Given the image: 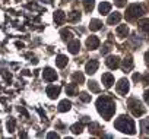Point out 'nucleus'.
Here are the masks:
<instances>
[{"mask_svg": "<svg viewBox=\"0 0 149 139\" xmlns=\"http://www.w3.org/2000/svg\"><path fill=\"white\" fill-rule=\"evenodd\" d=\"M84 5H85V10H86V12H91V10L94 9L95 0H84Z\"/></svg>", "mask_w": 149, "mask_h": 139, "instance_id": "412c9836", "label": "nucleus"}, {"mask_svg": "<svg viewBox=\"0 0 149 139\" xmlns=\"http://www.w3.org/2000/svg\"><path fill=\"white\" fill-rule=\"evenodd\" d=\"M79 97H81V100H82L84 103H88V101H91V95H88L86 92H82Z\"/></svg>", "mask_w": 149, "mask_h": 139, "instance_id": "393cba45", "label": "nucleus"}, {"mask_svg": "<svg viewBox=\"0 0 149 139\" xmlns=\"http://www.w3.org/2000/svg\"><path fill=\"white\" fill-rule=\"evenodd\" d=\"M101 27H102V22H101V21H98V19H91V22H89V28H91L92 31H98Z\"/></svg>", "mask_w": 149, "mask_h": 139, "instance_id": "f3484780", "label": "nucleus"}, {"mask_svg": "<svg viewBox=\"0 0 149 139\" xmlns=\"http://www.w3.org/2000/svg\"><path fill=\"white\" fill-rule=\"evenodd\" d=\"M140 28L149 35V19H145V21H142L140 22Z\"/></svg>", "mask_w": 149, "mask_h": 139, "instance_id": "4be33fe9", "label": "nucleus"}, {"mask_svg": "<svg viewBox=\"0 0 149 139\" xmlns=\"http://www.w3.org/2000/svg\"><path fill=\"white\" fill-rule=\"evenodd\" d=\"M56 64H57L58 67H64V66L67 64V57L63 56V54L57 56V59H56Z\"/></svg>", "mask_w": 149, "mask_h": 139, "instance_id": "a211bd4d", "label": "nucleus"}, {"mask_svg": "<svg viewBox=\"0 0 149 139\" xmlns=\"http://www.w3.org/2000/svg\"><path fill=\"white\" fill-rule=\"evenodd\" d=\"M114 126L123 133H130V135L134 133V122L127 116H120L114 122Z\"/></svg>", "mask_w": 149, "mask_h": 139, "instance_id": "f03ea898", "label": "nucleus"}, {"mask_svg": "<svg viewBox=\"0 0 149 139\" xmlns=\"http://www.w3.org/2000/svg\"><path fill=\"white\" fill-rule=\"evenodd\" d=\"M97 108H98V113L104 117V119H111V116L114 114L116 111V105H114V101L110 98V97H101L98 101H97Z\"/></svg>", "mask_w": 149, "mask_h": 139, "instance_id": "f257e3e1", "label": "nucleus"}, {"mask_svg": "<svg viewBox=\"0 0 149 139\" xmlns=\"http://www.w3.org/2000/svg\"><path fill=\"white\" fill-rule=\"evenodd\" d=\"M82 129H84V126H82V124H79V123L72 126V130H73V133H81V132H82Z\"/></svg>", "mask_w": 149, "mask_h": 139, "instance_id": "b1692460", "label": "nucleus"}, {"mask_svg": "<svg viewBox=\"0 0 149 139\" xmlns=\"http://www.w3.org/2000/svg\"><path fill=\"white\" fill-rule=\"evenodd\" d=\"M132 67H133V61H132V59H130V57L124 59V60H123V69H124L126 72H129Z\"/></svg>", "mask_w": 149, "mask_h": 139, "instance_id": "6ab92c4d", "label": "nucleus"}, {"mask_svg": "<svg viewBox=\"0 0 149 139\" xmlns=\"http://www.w3.org/2000/svg\"><path fill=\"white\" fill-rule=\"evenodd\" d=\"M129 105H130V110H132V113H133L134 116H137V117H139V116H142V114L145 113V108H143V105H142V104H140L137 100H134V98L129 101Z\"/></svg>", "mask_w": 149, "mask_h": 139, "instance_id": "20e7f679", "label": "nucleus"}, {"mask_svg": "<svg viewBox=\"0 0 149 139\" xmlns=\"http://www.w3.org/2000/svg\"><path fill=\"white\" fill-rule=\"evenodd\" d=\"M48 138H58V136H57V133H50Z\"/></svg>", "mask_w": 149, "mask_h": 139, "instance_id": "72a5a7b5", "label": "nucleus"}, {"mask_svg": "<svg viewBox=\"0 0 149 139\" xmlns=\"http://www.w3.org/2000/svg\"><path fill=\"white\" fill-rule=\"evenodd\" d=\"M79 48H81V43H79L78 40L70 41V44H69V51H70L72 54H76V53L79 51Z\"/></svg>", "mask_w": 149, "mask_h": 139, "instance_id": "9d476101", "label": "nucleus"}, {"mask_svg": "<svg viewBox=\"0 0 149 139\" xmlns=\"http://www.w3.org/2000/svg\"><path fill=\"white\" fill-rule=\"evenodd\" d=\"M88 87H89V89H91L92 92H100V87H98V84H97V82L91 81V82L88 84Z\"/></svg>", "mask_w": 149, "mask_h": 139, "instance_id": "5701e85b", "label": "nucleus"}, {"mask_svg": "<svg viewBox=\"0 0 149 139\" xmlns=\"http://www.w3.org/2000/svg\"><path fill=\"white\" fill-rule=\"evenodd\" d=\"M105 63H107V66H108L110 69H117V67L120 66V59H118L117 56H110Z\"/></svg>", "mask_w": 149, "mask_h": 139, "instance_id": "0eeeda50", "label": "nucleus"}, {"mask_svg": "<svg viewBox=\"0 0 149 139\" xmlns=\"http://www.w3.org/2000/svg\"><path fill=\"white\" fill-rule=\"evenodd\" d=\"M142 15H143L142 6H139V5H132V6H129V9H127V18H129V19H136V18H140Z\"/></svg>", "mask_w": 149, "mask_h": 139, "instance_id": "7ed1b4c3", "label": "nucleus"}, {"mask_svg": "<svg viewBox=\"0 0 149 139\" xmlns=\"http://www.w3.org/2000/svg\"><path fill=\"white\" fill-rule=\"evenodd\" d=\"M110 10H111V5H110L108 2H102V3L100 5V12H101L102 15L110 13Z\"/></svg>", "mask_w": 149, "mask_h": 139, "instance_id": "dca6fc26", "label": "nucleus"}, {"mask_svg": "<svg viewBox=\"0 0 149 139\" xmlns=\"http://www.w3.org/2000/svg\"><path fill=\"white\" fill-rule=\"evenodd\" d=\"M8 129H9V132H13V129H15V120H10L8 123Z\"/></svg>", "mask_w": 149, "mask_h": 139, "instance_id": "c756f323", "label": "nucleus"}, {"mask_svg": "<svg viewBox=\"0 0 149 139\" xmlns=\"http://www.w3.org/2000/svg\"><path fill=\"white\" fill-rule=\"evenodd\" d=\"M117 34H118L120 37H126V35L129 34V28H127L126 25H120V27L117 28Z\"/></svg>", "mask_w": 149, "mask_h": 139, "instance_id": "aec40b11", "label": "nucleus"}, {"mask_svg": "<svg viewBox=\"0 0 149 139\" xmlns=\"http://www.w3.org/2000/svg\"><path fill=\"white\" fill-rule=\"evenodd\" d=\"M97 69H98V61L97 60H91L89 63H86V73L92 75L97 72Z\"/></svg>", "mask_w": 149, "mask_h": 139, "instance_id": "1a4fd4ad", "label": "nucleus"}, {"mask_svg": "<svg viewBox=\"0 0 149 139\" xmlns=\"http://www.w3.org/2000/svg\"><path fill=\"white\" fill-rule=\"evenodd\" d=\"M70 107H72L70 101H67V100H63V101L58 104V111H61V113H64V111H69V110H70Z\"/></svg>", "mask_w": 149, "mask_h": 139, "instance_id": "2eb2a0df", "label": "nucleus"}, {"mask_svg": "<svg viewBox=\"0 0 149 139\" xmlns=\"http://www.w3.org/2000/svg\"><path fill=\"white\" fill-rule=\"evenodd\" d=\"M102 84H104L105 88H110L114 84V76L111 73H104L102 75Z\"/></svg>", "mask_w": 149, "mask_h": 139, "instance_id": "6e6552de", "label": "nucleus"}, {"mask_svg": "<svg viewBox=\"0 0 149 139\" xmlns=\"http://www.w3.org/2000/svg\"><path fill=\"white\" fill-rule=\"evenodd\" d=\"M120 19H121V15H120L118 12H114L113 15L108 16V24H110V25H116V24L120 22Z\"/></svg>", "mask_w": 149, "mask_h": 139, "instance_id": "ddd939ff", "label": "nucleus"}, {"mask_svg": "<svg viewBox=\"0 0 149 139\" xmlns=\"http://www.w3.org/2000/svg\"><path fill=\"white\" fill-rule=\"evenodd\" d=\"M58 94H60V88H58V87L51 85V87L47 88V95H48L50 98H56V97H58Z\"/></svg>", "mask_w": 149, "mask_h": 139, "instance_id": "f8f14e48", "label": "nucleus"}, {"mask_svg": "<svg viewBox=\"0 0 149 139\" xmlns=\"http://www.w3.org/2000/svg\"><path fill=\"white\" fill-rule=\"evenodd\" d=\"M81 18V15L78 13V12H72V15L67 18V19H70V21H76V19H79Z\"/></svg>", "mask_w": 149, "mask_h": 139, "instance_id": "a878e982", "label": "nucleus"}, {"mask_svg": "<svg viewBox=\"0 0 149 139\" xmlns=\"http://www.w3.org/2000/svg\"><path fill=\"white\" fill-rule=\"evenodd\" d=\"M108 51H110V44L107 43V44L104 45V48H102V54H107Z\"/></svg>", "mask_w": 149, "mask_h": 139, "instance_id": "7c9ffc66", "label": "nucleus"}, {"mask_svg": "<svg viewBox=\"0 0 149 139\" xmlns=\"http://www.w3.org/2000/svg\"><path fill=\"white\" fill-rule=\"evenodd\" d=\"M61 35H63V40H70L72 34L69 31H61Z\"/></svg>", "mask_w": 149, "mask_h": 139, "instance_id": "c85d7f7f", "label": "nucleus"}, {"mask_svg": "<svg viewBox=\"0 0 149 139\" xmlns=\"http://www.w3.org/2000/svg\"><path fill=\"white\" fill-rule=\"evenodd\" d=\"M64 19H66V15H64L61 10H57V12L54 13V21H56V24L61 25V24L64 22Z\"/></svg>", "mask_w": 149, "mask_h": 139, "instance_id": "4468645a", "label": "nucleus"}, {"mask_svg": "<svg viewBox=\"0 0 149 139\" xmlns=\"http://www.w3.org/2000/svg\"><path fill=\"white\" fill-rule=\"evenodd\" d=\"M117 91L120 92V94H127V91H129V81L127 79H120L118 81V84H117Z\"/></svg>", "mask_w": 149, "mask_h": 139, "instance_id": "423d86ee", "label": "nucleus"}, {"mask_svg": "<svg viewBox=\"0 0 149 139\" xmlns=\"http://www.w3.org/2000/svg\"><path fill=\"white\" fill-rule=\"evenodd\" d=\"M145 100H146V103L149 104V91H146V92H145Z\"/></svg>", "mask_w": 149, "mask_h": 139, "instance_id": "473e14b6", "label": "nucleus"}, {"mask_svg": "<svg viewBox=\"0 0 149 139\" xmlns=\"http://www.w3.org/2000/svg\"><path fill=\"white\" fill-rule=\"evenodd\" d=\"M86 45H88V48H91V50L98 48V45H100V40H98L97 37H89V38L86 40Z\"/></svg>", "mask_w": 149, "mask_h": 139, "instance_id": "9b49d317", "label": "nucleus"}, {"mask_svg": "<svg viewBox=\"0 0 149 139\" xmlns=\"http://www.w3.org/2000/svg\"><path fill=\"white\" fill-rule=\"evenodd\" d=\"M73 79L78 81V82H84V75L82 73H74L73 75Z\"/></svg>", "mask_w": 149, "mask_h": 139, "instance_id": "bb28decb", "label": "nucleus"}, {"mask_svg": "<svg viewBox=\"0 0 149 139\" xmlns=\"http://www.w3.org/2000/svg\"><path fill=\"white\" fill-rule=\"evenodd\" d=\"M74 87H76V84H72V85H69V87L66 88L67 94H73V92H74Z\"/></svg>", "mask_w": 149, "mask_h": 139, "instance_id": "cd10ccee", "label": "nucleus"}, {"mask_svg": "<svg viewBox=\"0 0 149 139\" xmlns=\"http://www.w3.org/2000/svg\"><path fill=\"white\" fill-rule=\"evenodd\" d=\"M42 76H44V79H45V81H48V82H53V81H56V79H57V73L53 71L51 67H45V69H44Z\"/></svg>", "mask_w": 149, "mask_h": 139, "instance_id": "39448f33", "label": "nucleus"}, {"mask_svg": "<svg viewBox=\"0 0 149 139\" xmlns=\"http://www.w3.org/2000/svg\"><path fill=\"white\" fill-rule=\"evenodd\" d=\"M124 2H126V0H116V5H117V6H120V8H123V6L126 5Z\"/></svg>", "mask_w": 149, "mask_h": 139, "instance_id": "2f4dec72", "label": "nucleus"}]
</instances>
